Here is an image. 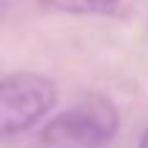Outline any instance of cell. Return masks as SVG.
Returning a JSON list of instances; mask_svg holds the SVG:
<instances>
[{
	"label": "cell",
	"instance_id": "obj_1",
	"mask_svg": "<svg viewBox=\"0 0 148 148\" xmlns=\"http://www.w3.org/2000/svg\"><path fill=\"white\" fill-rule=\"evenodd\" d=\"M118 132V110L107 99H85L49 121L41 140L47 148H99Z\"/></svg>",
	"mask_w": 148,
	"mask_h": 148
},
{
	"label": "cell",
	"instance_id": "obj_2",
	"mask_svg": "<svg viewBox=\"0 0 148 148\" xmlns=\"http://www.w3.org/2000/svg\"><path fill=\"white\" fill-rule=\"evenodd\" d=\"M58 90L41 74L16 71L0 79V134H16L52 110Z\"/></svg>",
	"mask_w": 148,
	"mask_h": 148
},
{
	"label": "cell",
	"instance_id": "obj_3",
	"mask_svg": "<svg viewBox=\"0 0 148 148\" xmlns=\"http://www.w3.org/2000/svg\"><path fill=\"white\" fill-rule=\"evenodd\" d=\"M44 8L74 16H110L123 19L137 11V0H38Z\"/></svg>",
	"mask_w": 148,
	"mask_h": 148
},
{
	"label": "cell",
	"instance_id": "obj_4",
	"mask_svg": "<svg viewBox=\"0 0 148 148\" xmlns=\"http://www.w3.org/2000/svg\"><path fill=\"white\" fill-rule=\"evenodd\" d=\"M5 8H8V0H0V22H3V16H5Z\"/></svg>",
	"mask_w": 148,
	"mask_h": 148
},
{
	"label": "cell",
	"instance_id": "obj_5",
	"mask_svg": "<svg viewBox=\"0 0 148 148\" xmlns=\"http://www.w3.org/2000/svg\"><path fill=\"white\" fill-rule=\"evenodd\" d=\"M140 148H148V129L143 132V137H140Z\"/></svg>",
	"mask_w": 148,
	"mask_h": 148
}]
</instances>
